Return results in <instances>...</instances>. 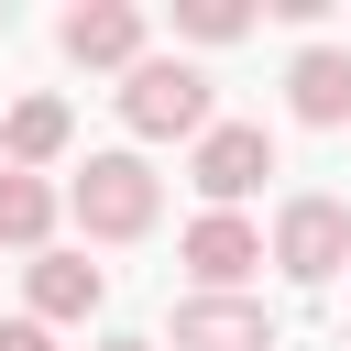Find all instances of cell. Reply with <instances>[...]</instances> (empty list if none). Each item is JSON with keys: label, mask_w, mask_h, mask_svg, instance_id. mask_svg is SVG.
<instances>
[{"label": "cell", "mask_w": 351, "mask_h": 351, "mask_svg": "<svg viewBox=\"0 0 351 351\" xmlns=\"http://www.w3.org/2000/svg\"><path fill=\"white\" fill-rule=\"evenodd\" d=\"M154 208H165V176H154L143 154H88L77 186H66V219H77L88 241H143Z\"/></svg>", "instance_id": "cell-1"}, {"label": "cell", "mask_w": 351, "mask_h": 351, "mask_svg": "<svg viewBox=\"0 0 351 351\" xmlns=\"http://www.w3.org/2000/svg\"><path fill=\"white\" fill-rule=\"evenodd\" d=\"M121 121H132L143 143H197V132L219 121L208 66H186V55H143V66L121 77Z\"/></svg>", "instance_id": "cell-2"}, {"label": "cell", "mask_w": 351, "mask_h": 351, "mask_svg": "<svg viewBox=\"0 0 351 351\" xmlns=\"http://www.w3.org/2000/svg\"><path fill=\"white\" fill-rule=\"evenodd\" d=\"M285 110H296L307 132H340V121H351V44H307V55L285 66Z\"/></svg>", "instance_id": "cell-8"}, {"label": "cell", "mask_w": 351, "mask_h": 351, "mask_svg": "<svg viewBox=\"0 0 351 351\" xmlns=\"http://www.w3.org/2000/svg\"><path fill=\"white\" fill-rule=\"evenodd\" d=\"M55 208H66V197H55L44 176H11V165H0V252H55Z\"/></svg>", "instance_id": "cell-11"}, {"label": "cell", "mask_w": 351, "mask_h": 351, "mask_svg": "<svg viewBox=\"0 0 351 351\" xmlns=\"http://www.w3.org/2000/svg\"><path fill=\"white\" fill-rule=\"evenodd\" d=\"M176 351H274V318H263V296H186Z\"/></svg>", "instance_id": "cell-7"}, {"label": "cell", "mask_w": 351, "mask_h": 351, "mask_svg": "<svg viewBox=\"0 0 351 351\" xmlns=\"http://www.w3.org/2000/svg\"><path fill=\"white\" fill-rule=\"evenodd\" d=\"M66 143H77V110H66V99H11V110H0V165H11V176H44Z\"/></svg>", "instance_id": "cell-9"}, {"label": "cell", "mask_w": 351, "mask_h": 351, "mask_svg": "<svg viewBox=\"0 0 351 351\" xmlns=\"http://www.w3.org/2000/svg\"><path fill=\"white\" fill-rule=\"evenodd\" d=\"M22 285H33V318H44V329H55V318H99V296H110V274H99L88 252H33Z\"/></svg>", "instance_id": "cell-10"}, {"label": "cell", "mask_w": 351, "mask_h": 351, "mask_svg": "<svg viewBox=\"0 0 351 351\" xmlns=\"http://www.w3.org/2000/svg\"><path fill=\"white\" fill-rule=\"evenodd\" d=\"M55 44H66L77 66H121V77H132V66H143V11H132V0H77V11L55 22Z\"/></svg>", "instance_id": "cell-6"}, {"label": "cell", "mask_w": 351, "mask_h": 351, "mask_svg": "<svg viewBox=\"0 0 351 351\" xmlns=\"http://www.w3.org/2000/svg\"><path fill=\"white\" fill-rule=\"evenodd\" d=\"M263 176H274V132H263V121H208L197 154H186V186H197L208 208H241Z\"/></svg>", "instance_id": "cell-4"}, {"label": "cell", "mask_w": 351, "mask_h": 351, "mask_svg": "<svg viewBox=\"0 0 351 351\" xmlns=\"http://www.w3.org/2000/svg\"><path fill=\"white\" fill-rule=\"evenodd\" d=\"M176 263L197 274V296H241V274L263 263V230H252L241 208H197L186 241H176Z\"/></svg>", "instance_id": "cell-5"}, {"label": "cell", "mask_w": 351, "mask_h": 351, "mask_svg": "<svg viewBox=\"0 0 351 351\" xmlns=\"http://www.w3.org/2000/svg\"><path fill=\"white\" fill-rule=\"evenodd\" d=\"M99 351H154V340H99Z\"/></svg>", "instance_id": "cell-14"}, {"label": "cell", "mask_w": 351, "mask_h": 351, "mask_svg": "<svg viewBox=\"0 0 351 351\" xmlns=\"http://www.w3.org/2000/svg\"><path fill=\"white\" fill-rule=\"evenodd\" d=\"M0 351H55V329L44 318H0Z\"/></svg>", "instance_id": "cell-13"}, {"label": "cell", "mask_w": 351, "mask_h": 351, "mask_svg": "<svg viewBox=\"0 0 351 351\" xmlns=\"http://www.w3.org/2000/svg\"><path fill=\"white\" fill-rule=\"evenodd\" d=\"M176 33L186 44H241L252 33V0H176Z\"/></svg>", "instance_id": "cell-12"}, {"label": "cell", "mask_w": 351, "mask_h": 351, "mask_svg": "<svg viewBox=\"0 0 351 351\" xmlns=\"http://www.w3.org/2000/svg\"><path fill=\"white\" fill-rule=\"evenodd\" d=\"M263 263H285L296 285H329V274H351V208L340 197H285L274 208V241H263Z\"/></svg>", "instance_id": "cell-3"}]
</instances>
